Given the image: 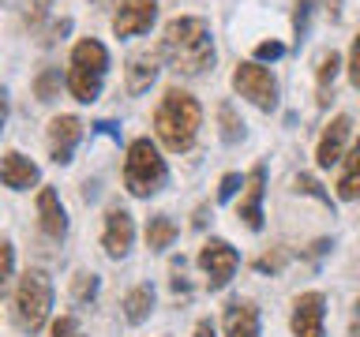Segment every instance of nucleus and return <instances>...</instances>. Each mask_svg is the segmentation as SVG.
<instances>
[{"mask_svg":"<svg viewBox=\"0 0 360 337\" xmlns=\"http://www.w3.org/2000/svg\"><path fill=\"white\" fill-rule=\"evenodd\" d=\"M68 30H72V22H68V19H60V22H53V27L45 30V38H41V41H45V45H53L56 38H64Z\"/></svg>","mask_w":360,"mask_h":337,"instance_id":"32","label":"nucleus"},{"mask_svg":"<svg viewBox=\"0 0 360 337\" xmlns=\"http://www.w3.org/2000/svg\"><path fill=\"white\" fill-rule=\"evenodd\" d=\"M34 94H38V101H53L60 94V67H45V72L34 79Z\"/></svg>","mask_w":360,"mask_h":337,"instance_id":"23","label":"nucleus"},{"mask_svg":"<svg viewBox=\"0 0 360 337\" xmlns=\"http://www.w3.org/2000/svg\"><path fill=\"white\" fill-rule=\"evenodd\" d=\"M349 117H334L330 120V128H326L319 135V146H315V161H319L323 168H330L334 161H342V150H345V143H349Z\"/></svg>","mask_w":360,"mask_h":337,"instance_id":"13","label":"nucleus"},{"mask_svg":"<svg viewBox=\"0 0 360 337\" xmlns=\"http://www.w3.org/2000/svg\"><path fill=\"white\" fill-rule=\"evenodd\" d=\"M281 266H285V255H281V251H274V255H263V258L255 263L259 274H278Z\"/></svg>","mask_w":360,"mask_h":337,"instance_id":"28","label":"nucleus"},{"mask_svg":"<svg viewBox=\"0 0 360 337\" xmlns=\"http://www.w3.org/2000/svg\"><path fill=\"white\" fill-rule=\"evenodd\" d=\"M38 225L45 236H53V240H60L68 232V213H64V202L56 195L53 187H41L38 191Z\"/></svg>","mask_w":360,"mask_h":337,"instance_id":"14","label":"nucleus"},{"mask_svg":"<svg viewBox=\"0 0 360 337\" xmlns=\"http://www.w3.org/2000/svg\"><path fill=\"white\" fill-rule=\"evenodd\" d=\"M176 240V225L165 218V213H158V218L146 221V247L150 251H165V247H173Z\"/></svg>","mask_w":360,"mask_h":337,"instance_id":"20","label":"nucleus"},{"mask_svg":"<svg viewBox=\"0 0 360 337\" xmlns=\"http://www.w3.org/2000/svg\"><path fill=\"white\" fill-rule=\"evenodd\" d=\"M338 64H342V56H338L334 49L323 53V60H319V105H326V101H330V86H334Z\"/></svg>","mask_w":360,"mask_h":337,"instance_id":"21","label":"nucleus"},{"mask_svg":"<svg viewBox=\"0 0 360 337\" xmlns=\"http://www.w3.org/2000/svg\"><path fill=\"white\" fill-rule=\"evenodd\" d=\"M0 180H4V187H11V191H27L30 184H38V165H34L30 157H22L19 150H8L4 165H0Z\"/></svg>","mask_w":360,"mask_h":337,"instance_id":"16","label":"nucleus"},{"mask_svg":"<svg viewBox=\"0 0 360 337\" xmlns=\"http://www.w3.org/2000/svg\"><path fill=\"white\" fill-rule=\"evenodd\" d=\"M165 157L158 154V146L150 139H135L128 146V161H124V184L135 199H150L165 187Z\"/></svg>","mask_w":360,"mask_h":337,"instance_id":"5","label":"nucleus"},{"mask_svg":"<svg viewBox=\"0 0 360 337\" xmlns=\"http://www.w3.org/2000/svg\"><path fill=\"white\" fill-rule=\"evenodd\" d=\"M255 56H259V60H278V56H285V45H281V41H259Z\"/></svg>","mask_w":360,"mask_h":337,"instance_id":"27","label":"nucleus"},{"mask_svg":"<svg viewBox=\"0 0 360 337\" xmlns=\"http://www.w3.org/2000/svg\"><path fill=\"white\" fill-rule=\"evenodd\" d=\"M195 337H214V322H210V319H202V322L195 326Z\"/></svg>","mask_w":360,"mask_h":337,"instance_id":"33","label":"nucleus"},{"mask_svg":"<svg viewBox=\"0 0 360 337\" xmlns=\"http://www.w3.org/2000/svg\"><path fill=\"white\" fill-rule=\"evenodd\" d=\"M349 83L360 86V34L353 38V53H349Z\"/></svg>","mask_w":360,"mask_h":337,"instance_id":"31","label":"nucleus"},{"mask_svg":"<svg viewBox=\"0 0 360 337\" xmlns=\"http://www.w3.org/2000/svg\"><path fill=\"white\" fill-rule=\"evenodd\" d=\"M225 337H259V308L252 300H229V308H225Z\"/></svg>","mask_w":360,"mask_h":337,"instance_id":"15","label":"nucleus"},{"mask_svg":"<svg viewBox=\"0 0 360 337\" xmlns=\"http://www.w3.org/2000/svg\"><path fill=\"white\" fill-rule=\"evenodd\" d=\"M154 15H158V0H120L117 15H112V34H117V38L146 34Z\"/></svg>","mask_w":360,"mask_h":337,"instance_id":"8","label":"nucleus"},{"mask_svg":"<svg viewBox=\"0 0 360 337\" xmlns=\"http://www.w3.org/2000/svg\"><path fill=\"white\" fill-rule=\"evenodd\" d=\"M199 120H202V109L188 90H165L162 105H158V112H154L158 139H162L173 154L188 150V146L195 143Z\"/></svg>","mask_w":360,"mask_h":337,"instance_id":"2","label":"nucleus"},{"mask_svg":"<svg viewBox=\"0 0 360 337\" xmlns=\"http://www.w3.org/2000/svg\"><path fill=\"white\" fill-rule=\"evenodd\" d=\"M297 187L304 191V195H315V199H323V202H326V206H330V195H326V191H323L319 184H315V180H311V176H304V173H300V176H297Z\"/></svg>","mask_w":360,"mask_h":337,"instance_id":"29","label":"nucleus"},{"mask_svg":"<svg viewBox=\"0 0 360 337\" xmlns=\"http://www.w3.org/2000/svg\"><path fill=\"white\" fill-rule=\"evenodd\" d=\"M53 308V281L45 270H27L15 289V300H11V319L22 333H38L45 319H49Z\"/></svg>","mask_w":360,"mask_h":337,"instance_id":"3","label":"nucleus"},{"mask_svg":"<svg viewBox=\"0 0 360 337\" xmlns=\"http://www.w3.org/2000/svg\"><path fill=\"white\" fill-rule=\"evenodd\" d=\"M53 337H83V330H79V322L72 315H64V319L53 322Z\"/></svg>","mask_w":360,"mask_h":337,"instance_id":"25","label":"nucleus"},{"mask_svg":"<svg viewBox=\"0 0 360 337\" xmlns=\"http://www.w3.org/2000/svg\"><path fill=\"white\" fill-rule=\"evenodd\" d=\"M323 315H326V300L323 292H304L292 303V333L297 337H323Z\"/></svg>","mask_w":360,"mask_h":337,"instance_id":"10","label":"nucleus"},{"mask_svg":"<svg viewBox=\"0 0 360 337\" xmlns=\"http://www.w3.org/2000/svg\"><path fill=\"white\" fill-rule=\"evenodd\" d=\"M263 184H266V165H255L252 176H248V195L236 206V218H240L252 232L263 229Z\"/></svg>","mask_w":360,"mask_h":337,"instance_id":"12","label":"nucleus"},{"mask_svg":"<svg viewBox=\"0 0 360 337\" xmlns=\"http://www.w3.org/2000/svg\"><path fill=\"white\" fill-rule=\"evenodd\" d=\"M338 195H342L345 202L360 199V143L349 150L345 165H342V176H338Z\"/></svg>","mask_w":360,"mask_h":337,"instance_id":"18","label":"nucleus"},{"mask_svg":"<svg viewBox=\"0 0 360 337\" xmlns=\"http://www.w3.org/2000/svg\"><path fill=\"white\" fill-rule=\"evenodd\" d=\"M244 180L236 176V173H229V176H221V187H218V202H229L233 195H236V187H240Z\"/></svg>","mask_w":360,"mask_h":337,"instance_id":"30","label":"nucleus"},{"mask_svg":"<svg viewBox=\"0 0 360 337\" xmlns=\"http://www.w3.org/2000/svg\"><path fill=\"white\" fill-rule=\"evenodd\" d=\"M131 240H135V225H131V213L124 206H109L105 213V236H101V247H105L109 258H124L131 251Z\"/></svg>","mask_w":360,"mask_h":337,"instance_id":"9","label":"nucleus"},{"mask_svg":"<svg viewBox=\"0 0 360 337\" xmlns=\"http://www.w3.org/2000/svg\"><path fill=\"white\" fill-rule=\"evenodd\" d=\"M154 79H158V56L154 53H135L128 60V90L131 94H143V90H150Z\"/></svg>","mask_w":360,"mask_h":337,"instance_id":"17","label":"nucleus"},{"mask_svg":"<svg viewBox=\"0 0 360 337\" xmlns=\"http://www.w3.org/2000/svg\"><path fill=\"white\" fill-rule=\"evenodd\" d=\"M105 67H109V53L98 38H83L72 49V72H68V90H72L75 101L90 105L101 94V83H105Z\"/></svg>","mask_w":360,"mask_h":337,"instance_id":"4","label":"nucleus"},{"mask_svg":"<svg viewBox=\"0 0 360 337\" xmlns=\"http://www.w3.org/2000/svg\"><path fill=\"white\" fill-rule=\"evenodd\" d=\"M150 308H154V289L150 285H139L124 296V315H128V322H146L150 319Z\"/></svg>","mask_w":360,"mask_h":337,"instance_id":"19","label":"nucleus"},{"mask_svg":"<svg viewBox=\"0 0 360 337\" xmlns=\"http://www.w3.org/2000/svg\"><path fill=\"white\" fill-rule=\"evenodd\" d=\"M218 120H221V139H225V143H240V139H244V124H240V117L233 112L229 101H221V105H218Z\"/></svg>","mask_w":360,"mask_h":337,"instance_id":"22","label":"nucleus"},{"mask_svg":"<svg viewBox=\"0 0 360 337\" xmlns=\"http://www.w3.org/2000/svg\"><path fill=\"white\" fill-rule=\"evenodd\" d=\"M233 86H236V94L248 98L259 109H274L278 105L274 75H270L266 67H259V64H240V67H236V72H233Z\"/></svg>","mask_w":360,"mask_h":337,"instance_id":"7","label":"nucleus"},{"mask_svg":"<svg viewBox=\"0 0 360 337\" xmlns=\"http://www.w3.org/2000/svg\"><path fill=\"white\" fill-rule=\"evenodd\" d=\"M199 266H202V274H207V289L218 292L233 281L236 266H240V255H236V247L225 244V240H207L199 251Z\"/></svg>","mask_w":360,"mask_h":337,"instance_id":"6","label":"nucleus"},{"mask_svg":"<svg viewBox=\"0 0 360 337\" xmlns=\"http://www.w3.org/2000/svg\"><path fill=\"white\" fill-rule=\"evenodd\" d=\"M98 292V277L94 274H79L75 277V300H94Z\"/></svg>","mask_w":360,"mask_h":337,"instance_id":"24","label":"nucleus"},{"mask_svg":"<svg viewBox=\"0 0 360 337\" xmlns=\"http://www.w3.org/2000/svg\"><path fill=\"white\" fill-rule=\"evenodd\" d=\"M79 139H83V124H79V117H56L49 124V154L56 165H68L75 154Z\"/></svg>","mask_w":360,"mask_h":337,"instance_id":"11","label":"nucleus"},{"mask_svg":"<svg viewBox=\"0 0 360 337\" xmlns=\"http://www.w3.org/2000/svg\"><path fill=\"white\" fill-rule=\"evenodd\" d=\"M162 53L173 72L180 75H202L214 64V38L210 27L195 15H180L165 27L162 38Z\"/></svg>","mask_w":360,"mask_h":337,"instance_id":"1","label":"nucleus"},{"mask_svg":"<svg viewBox=\"0 0 360 337\" xmlns=\"http://www.w3.org/2000/svg\"><path fill=\"white\" fill-rule=\"evenodd\" d=\"M0 255H4V270H0V285H8V281H11V270H15V247H11V240L0 244Z\"/></svg>","mask_w":360,"mask_h":337,"instance_id":"26","label":"nucleus"}]
</instances>
